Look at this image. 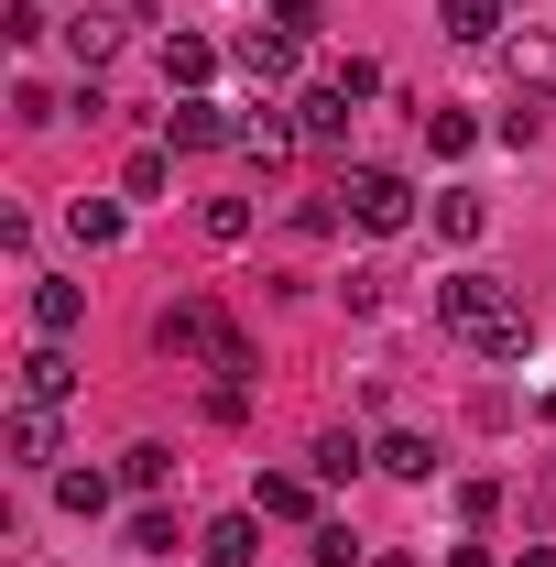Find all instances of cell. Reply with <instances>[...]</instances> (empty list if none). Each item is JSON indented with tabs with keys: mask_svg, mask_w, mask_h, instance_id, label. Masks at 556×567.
Masks as SVG:
<instances>
[{
	"mask_svg": "<svg viewBox=\"0 0 556 567\" xmlns=\"http://www.w3.org/2000/svg\"><path fill=\"white\" fill-rule=\"evenodd\" d=\"M436 328L470 339L481 360H524L535 350V306H524L513 284H491V274H447L436 284Z\"/></svg>",
	"mask_w": 556,
	"mask_h": 567,
	"instance_id": "obj_1",
	"label": "cell"
},
{
	"mask_svg": "<svg viewBox=\"0 0 556 567\" xmlns=\"http://www.w3.org/2000/svg\"><path fill=\"white\" fill-rule=\"evenodd\" d=\"M229 55H240V76H251V87H284V76H295V44H284L274 22H251V33L229 44Z\"/></svg>",
	"mask_w": 556,
	"mask_h": 567,
	"instance_id": "obj_7",
	"label": "cell"
},
{
	"mask_svg": "<svg viewBox=\"0 0 556 567\" xmlns=\"http://www.w3.org/2000/svg\"><path fill=\"white\" fill-rule=\"evenodd\" d=\"M164 142H175V153H218V142H240V121L208 110V99H175V110H164Z\"/></svg>",
	"mask_w": 556,
	"mask_h": 567,
	"instance_id": "obj_4",
	"label": "cell"
},
{
	"mask_svg": "<svg viewBox=\"0 0 556 567\" xmlns=\"http://www.w3.org/2000/svg\"><path fill=\"white\" fill-rule=\"evenodd\" d=\"M513 76H524V87H556V44H546V33L513 44Z\"/></svg>",
	"mask_w": 556,
	"mask_h": 567,
	"instance_id": "obj_25",
	"label": "cell"
},
{
	"mask_svg": "<svg viewBox=\"0 0 556 567\" xmlns=\"http://www.w3.org/2000/svg\"><path fill=\"white\" fill-rule=\"evenodd\" d=\"M110 492H121L110 470H55V502H66V513H110Z\"/></svg>",
	"mask_w": 556,
	"mask_h": 567,
	"instance_id": "obj_18",
	"label": "cell"
},
{
	"mask_svg": "<svg viewBox=\"0 0 556 567\" xmlns=\"http://www.w3.org/2000/svg\"><path fill=\"white\" fill-rule=\"evenodd\" d=\"M11 458H22V470L66 458V436H55V404H11Z\"/></svg>",
	"mask_w": 556,
	"mask_h": 567,
	"instance_id": "obj_9",
	"label": "cell"
},
{
	"mask_svg": "<svg viewBox=\"0 0 556 567\" xmlns=\"http://www.w3.org/2000/svg\"><path fill=\"white\" fill-rule=\"evenodd\" d=\"M447 567H491V546H459V557H447Z\"/></svg>",
	"mask_w": 556,
	"mask_h": 567,
	"instance_id": "obj_32",
	"label": "cell"
},
{
	"mask_svg": "<svg viewBox=\"0 0 556 567\" xmlns=\"http://www.w3.org/2000/svg\"><path fill=\"white\" fill-rule=\"evenodd\" d=\"M306 557H317V567H360V546H349V524H317V535H306Z\"/></svg>",
	"mask_w": 556,
	"mask_h": 567,
	"instance_id": "obj_29",
	"label": "cell"
},
{
	"mask_svg": "<svg viewBox=\"0 0 556 567\" xmlns=\"http://www.w3.org/2000/svg\"><path fill=\"white\" fill-rule=\"evenodd\" d=\"M470 142H481L470 110H425V153H470Z\"/></svg>",
	"mask_w": 556,
	"mask_h": 567,
	"instance_id": "obj_22",
	"label": "cell"
},
{
	"mask_svg": "<svg viewBox=\"0 0 556 567\" xmlns=\"http://www.w3.org/2000/svg\"><path fill=\"white\" fill-rule=\"evenodd\" d=\"M524 567H556V546H524Z\"/></svg>",
	"mask_w": 556,
	"mask_h": 567,
	"instance_id": "obj_33",
	"label": "cell"
},
{
	"mask_svg": "<svg viewBox=\"0 0 556 567\" xmlns=\"http://www.w3.org/2000/svg\"><path fill=\"white\" fill-rule=\"evenodd\" d=\"M262 22H274L284 44H317V33H328V11H317V0H274V11H262Z\"/></svg>",
	"mask_w": 556,
	"mask_h": 567,
	"instance_id": "obj_21",
	"label": "cell"
},
{
	"mask_svg": "<svg viewBox=\"0 0 556 567\" xmlns=\"http://www.w3.org/2000/svg\"><path fill=\"white\" fill-rule=\"evenodd\" d=\"M66 44H76V66H99V55L121 44V22H99V11H76V22H66Z\"/></svg>",
	"mask_w": 556,
	"mask_h": 567,
	"instance_id": "obj_24",
	"label": "cell"
},
{
	"mask_svg": "<svg viewBox=\"0 0 556 567\" xmlns=\"http://www.w3.org/2000/svg\"><path fill=\"white\" fill-rule=\"evenodd\" d=\"M339 197H349V218H360L371 240H393V229L415 218V186H404V175H382V164H360V175H349Z\"/></svg>",
	"mask_w": 556,
	"mask_h": 567,
	"instance_id": "obj_3",
	"label": "cell"
},
{
	"mask_svg": "<svg viewBox=\"0 0 556 567\" xmlns=\"http://www.w3.org/2000/svg\"><path fill=\"white\" fill-rule=\"evenodd\" d=\"M197 229H208V240H251V197H208Z\"/></svg>",
	"mask_w": 556,
	"mask_h": 567,
	"instance_id": "obj_23",
	"label": "cell"
},
{
	"mask_svg": "<svg viewBox=\"0 0 556 567\" xmlns=\"http://www.w3.org/2000/svg\"><path fill=\"white\" fill-rule=\"evenodd\" d=\"M11 121H33V132H44V121H66V110H55V87H33V76H22V87H11Z\"/></svg>",
	"mask_w": 556,
	"mask_h": 567,
	"instance_id": "obj_30",
	"label": "cell"
},
{
	"mask_svg": "<svg viewBox=\"0 0 556 567\" xmlns=\"http://www.w3.org/2000/svg\"><path fill=\"white\" fill-rule=\"evenodd\" d=\"M0 33H11V44H44V33H55V11H44V0H11V11H0Z\"/></svg>",
	"mask_w": 556,
	"mask_h": 567,
	"instance_id": "obj_27",
	"label": "cell"
},
{
	"mask_svg": "<svg viewBox=\"0 0 556 567\" xmlns=\"http://www.w3.org/2000/svg\"><path fill=\"white\" fill-rule=\"evenodd\" d=\"M436 22H447V44H491L502 33V0H447Z\"/></svg>",
	"mask_w": 556,
	"mask_h": 567,
	"instance_id": "obj_17",
	"label": "cell"
},
{
	"mask_svg": "<svg viewBox=\"0 0 556 567\" xmlns=\"http://www.w3.org/2000/svg\"><path fill=\"white\" fill-rule=\"evenodd\" d=\"M197 546H208V567H251V557H262V513H218Z\"/></svg>",
	"mask_w": 556,
	"mask_h": 567,
	"instance_id": "obj_11",
	"label": "cell"
},
{
	"mask_svg": "<svg viewBox=\"0 0 556 567\" xmlns=\"http://www.w3.org/2000/svg\"><path fill=\"white\" fill-rule=\"evenodd\" d=\"M502 502H513V492H502V481H459V524L481 535V524H491V513H502Z\"/></svg>",
	"mask_w": 556,
	"mask_h": 567,
	"instance_id": "obj_26",
	"label": "cell"
},
{
	"mask_svg": "<svg viewBox=\"0 0 556 567\" xmlns=\"http://www.w3.org/2000/svg\"><path fill=\"white\" fill-rule=\"evenodd\" d=\"M295 121H274V110H262V121H240V153H251V164H295Z\"/></svg>",
	"mask_w": 556,
	"mask_h": 567,
	"instance_id": "obj_14",
	"label": "cell"
},
{
	"mask_svg": "<svg viewBox=\"0 0 556 567\" xmlns=\"http://www.w3.org/2000/svg\"><path fill=\"white\" fill-rule=\"evenodd\" d=\"M371 567H415V557H371Z\"/></svg>",
	"mask_w": 556,
	"mask_h": 567,
	"instance_id": "obj_34",
	"label": "cell"
},
{
	"mask_svg": "<svg viewBox=\"0 0 556 567\" xmlns=\"http://www.w3.org/2000/svg\"><path fill=\"white\" fill-rule=\"evenodd\" d=\"M371 458H382L393 481H436V436H382Z\"/></svg>",
	"mask_w": 556,
	"mask_h": 567,
	"instance_id": "obj_15",
	"label": "cell"
},
{
	"mask_svg": "<svg viewBox=\"0 0 556 567\" xmlns=\"http://www.w3.org/2000/svg\"><path fill=\"white\" fill-rule=\"evenodd\" d=\"M436 229H447V240H481V229H491V208L470 197V186H447V197H436Z\"/></svg>",
	"mask_w": 556,
	"mask_h": 567,
	"instance_id": "obj_20",
	"label": "cell"
},
{
	"mask_svg": "<svg viewBox=\"0 0 556 567\" xmlns=\"http://www.w3.org/2000/svg\"><path fill=\"white\" fill-rule=\"evenodd\" d=\"M11 393H22V404H66V393H76V360L55 350V339H44V350H22V371H11Z\"/></svg>",
	"mask_w": 556,
	"mask_h": 567,
	"instance_id": "obj_5",
	"label": "cell"
},
{
	"mask_svg": "<svg viewBox=\"0 0 556 567\" xmlns=\"http://www.w3.org/2000/svg\"><path fill=\"white\" fill-rule=\"evenodd\" d=\"M208 76H218V44H208V33H164V87H186V99H197Z\"/></svg>",
	"mask_w": 556,
	"mask_h": 567,
	"instance_id": "obj_10",
	"label": "cell"
},
{
	"mask_svg": "<svg viewBox=\"0 0 556 567\" xmlns=\"http://www.w3.org/2000/svg\"><path fill=\"white\" fill-rule=\"evenodd\" d=\"M66 229L87 240V251H110V240H121V208H110V197H76V208H66Z\"/></svg>",
	"mask_w": 556,
	"mask_h": 567,
	"instance_id": "obj_19",
	"label": "cell"
},
{
	"mask_svg": "<svg viewBox=\"0 0 556 567\" xmlns=\"http://www.w3.org/2000/svg\"><path fill=\"white\" fill-rule=\"evenodd\" d=\"M164 481H175V447H153V436L121 447V492H164Z\"/></svg>",
	"mask_w": 556,
	"mask_h": 567,
	"instance_id": "obj_16",
	"label": "cell"
},
{
	"mask_svg": "<svg viewBox=\"0 0 556 567\" xmlns=\"http://www.w3.org/2000/svg\"><path fill=\"white\" fill-rule=\"evenodd\" d=\"M262 524H306L317 513V470H262V502H251Z\"/></svg>",
	"mask_w": 556,
	"mask_h": 567,
	"instance_id": "obj_8",
	"label": "cell"
},
{
	"mask_svg": "<svg viewBox=\"0 0 556 567\" xmlns=\"http://www.w3.org/2000/svg\"><path fill=\"white\" fill-rule=\"evenodd\" d=\"M306 470H317V481H360V470H382V458H371V447H360L349 425H328V436L306 447Z\"/></svg>",
	"mask_w": 556,
	"mask_h": 567,
	"instance_id": "obj_12",
	"label": "cell"
},
{
	"mask_svg": "<svg viewBox=\"0 0 556 567\" xmlns=\"http://www.w3.org/2000/svg\"><path fill=\"white\" fill-rule=\"evenodd\" d=\"M295 132H306V142H339L349 132V87H339V76H328L317 99H295Z\"/></svg>",
	"mask_w": 556,
	"mask_h": 567,
	"instance_id": "obj_13",
	"label": "cell"
},
{
	"mask_svg": "<svg viewBox=\"0 0 556 567\" xmlns=\"http://www.w3.org/2000/svg\"><path fill=\"white\" fill-rule=\"evenodd\" d=\"M153 350H164V360H197V371H218V382H251V371H262L251 328H229L218 295H175V306L153 317Z\"/></svg>",
	"mask_w": 556,
	"mask_h": 567,
	"instance_id": "obj_2",
	"label": "cell"
},
{
	"mask_svg": "<svg viewBox=\"0 0 556 567\" xmlns=\"http://www.w3.org/2000/svg\"><path fill=\"white\" fill-rule=\"evenodd\" d=\"M132 557H175V513H132Z\"/></svg>",
	"mask_w": 556,
	"mask_h": 567,
	"instance_id": "obj_28",
	"label": "cell"
},
{
	"mask_svg": "<svg viewBox=\"0 0 556 567\" xmlns=\"http://www.w3.org/2000/svg\"><path fill=\"white\" fill-rule=\"evenodd\" d=\"M33 328H44V339H76V328H87V284L33 274Z\"/></svg>",
	"mask_w": 556,
	"mask_h": 567,
	"instance_id": "obj_6",
	"label": "cell"
},
{
	"mask_svg": "<svg viewBox=\"0 0 556 567\" xmlns=\"http://www.w3.org/2000/svg\"><path fill=\"white\" fill-rule=\"evenodd\" d=\"M524 502H535V524H556V458L535 470V481H524Z\"/></svg>",
	"mask_w": 556,
	"mask_h": 567,
	"instance_id": "obj_31",
	"label": "cell"
}]
</instances>
